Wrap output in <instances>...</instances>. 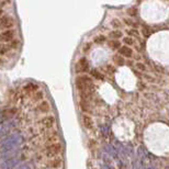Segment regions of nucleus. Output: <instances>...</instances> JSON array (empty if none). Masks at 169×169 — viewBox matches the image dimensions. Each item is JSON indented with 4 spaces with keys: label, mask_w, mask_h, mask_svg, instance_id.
<instances>
[{
    "label": "nucleus",
    "mask_w": 169,
    "mask_h": 169,
    "mask_svg": "<svg viewBox=\"0 0 169 169\" xmlns=\"http://www.w3.org/2000/svg\"><path fill=\"white\" fill-rule=\"evenodd\" d=\"M62 151V145L59 143H53L46 148V155L48 157H56Z\"/></svg>",
    "instance_id": "nucleus-1"
},
{
    "label": "nucleus",
    "mask_w": 169,
    "mask_h": 169,
    "mask_svg": "<svg viewBox=\"0 0 169 169\" xmlns=\"http://www.w3.org/2000/svg\"><path fill=\"white\" fill-rule=\"evenodd\" d=\"M14 25V20L11 17H1L0 18V30H10Z\"/></svg>",
    "instance_id": "nucleus-2"
},
{
    "label": "nucleus",
    "mask_w": 169,
    "mask_h": 169,
    "mask_svg": "<svg viewBox=\"0 0 169 169\" xmlns=\"http://www.w3.org/2000/svg\"><path fill=\"white\" fill-rule=\"evenodd\" d=\"M75 69H76V72H89V62H88L87 58H80V59L78 60V63L76 64L75 66Z\"/></svg>",
    "instance_id": "nucleus-3"
},
{
    "label": "nucleus",
    "mask_w": 169,
    "mask_h": 169,
    "mask_svg": "<svg viewBox=\"0 0 169 169\" xmlns=\"http://www.w3.org/2000/svg\"><path fill=\"white\" fill-rule=\"evenodd\" d=\"M14 39V31L13 30H6L0 32V42L8 43L11 42Z\"/></svg>",
    "instance_id": "nucleus-4"
},
{
    "label": "nucleus",
    "mask_w": 169,
    "mask_h": 169,
    "mask_svg": "<svg viewBox=\"0 0 169 169\" xmlns=\"http://www.w3.org/2000/svg\"><path fill=\"white\" fill-rule=\"evenodd\" d=\"M119 55L122 56V57H126V58H130L133 56V49L129 46H121L119 48Z\"/></svg>",
    "instance_id": "nucleus-5"
},
{
    "label": "nucleus",
    "mask_w": 169,
    "mask_h": 169,
    "mask_svg": "<svg viewBox=\"0 0 169 169\" xmlns=\"http://www.w3.org/2000/svg\"><path fill=\"white\" fill-rule=\"evenodd\" d=\"M82 123H84V126L88 130H90L94 127V121L91 119L90 115L88 114H84L82 115Z\"/></svg>",
    "instance_id": "nucleus-6"
},
{
    "label": "nucleus",
    "mask_w": 169,
    "mask_h": 169,
    "mask_svg": "<svg viewBox=\"0 0 169 169\" xmlns=\"http://www.w3.org/2000/svg\"><path fill=\"white\" fill-rule=\"evenodd\" d=\"M55 123V118L54 116H52V115H47L46 118H44L42 120V124L46 129H51Z\"/></svg>",
    "instance_id": "nucleus-7"
},
{
    "label": "nucleus",
    "mask_w": 169,
    "mask_h": 169,
    "mask_svg": "<svg viewBox=\"0 0 169 169\" xmlns=\"http://www.w3.org/2000/svg\"><path fill=\"white\" fill-rule=\"evenodd\" d=\"M48 165H49V167L53 169H58L62 167V165H63V161H62V159L60 158H57V157H55V158H52L51 160H49V163H48Z\"/></svg>",
    "instance_id": "nucleus-8"
},
{
    "label": "nucleus",
    "mask_w": 169,
    "mask_h": 169,
    "mask_svg": "<svg viewBox=\"0 0 169 169\" xmlns=\"http://www.w3.org/2000/svg\"><path fill=\"white\" fill-rule=\"evenodd\" d=\"M89 72H90L91 77H94V79H98V80H103V79H104V76H103L99 70L91 69V70H89Z\"/></svg>",
    "instance_id": "nucleus-9"
},
{
    "label": "nucleus",
    "mask_w": 169,
    "mask_h": 169,
    "mask_svg": "<svg viewBox=\"0 0 169 169\" xmlns=\"http://www.w3.org/2000/svg\"><path fill=\"white\" fill-rule=\"evenodd\" d=\"M122 35H123V33H122L120 30H113L109 34V36H110L112 40H116V41H119V39H121Z\"/></svg>",
    "instance_id": "nucleus-10"
},
{
    "label": "nucleus",
    "mask_w": 169,
    "mask_h": 169,
    "mask_svg": "<svg viewBox=\"0 0 169 169\" xmlns=\"http://www.w3.org/2000/svg\"><path fill=\"white\" fill-rule=\"evenodd\" d=\"M49 109H51V107H49V103H48L47 101H43V102L39 106V110L41 112H43V113L48 112L49 111Z\"/></svg>",
    "instance_id": "nucleus-11"
},
{
    "label": "nucleus",
    "mask_w": 169,
    "mask_h": 169,
    "mask_svg": "<svg viewBox=\"0 0 169 169\" xmlns=\"http://www.w3.org/2000/svg\"><path fill=\"white\" fill-rule=\"evenodd\" d=\"M142 34H143L144 37L148 39V37L151 35V29L148 27V25H143L142 27Z\"/></svg>",
    "instance_id": "nucleus-12"
},
{
    "label": "nucleus",
    "mask_w": 169,
    "mask_h": 169,
    "mask_svg": "<svg viewBox=\"0 0 169 169\" xmlns=\"http://www.w3.org/2000/svg\"><path fill=\"white\" fill-rule=\"evenodd\" d=\"M109 46L112 48V49H118L119 51V48L121 47V42L120 41H116V40H111L110 42H109Z\"/></svg>",
    "instance_id": "nucleus-13"
},
{
    "label": "nucleus",
    "mask_w": 169,
    "mask_h": 169,
    "mask_svg": "<svg viewBox=\"0 0 169 169\" xmlns=\"http://www.w3.org/2000/svg\"><path fill=\"white\" fill-rule=\"evenodd\" d=\"M113 62H114L118 66H123L124 63H125V60H124V58L122 57V56H120V55H114L113 56Z\"/></svg>",
    "instance_id": "nucleus-14"
},
{
    "label": "nucleus",
    "mask_w": 169,
    "mask_h": 169,
    "mask_svg": "<svg viewBox=\"0 0 169 169\" xmlns=\"http://www.w3.org/2000/svg\"><path fill=\"white\" fill-rule=\"evenodd\" d=\"M79 106H80L81 111H84V113H89V112L91 111L90 107H89L88 102H86V101H81V100H80V102H79Z\"/></svg>",
    "instance_id": "nucleus-15"
},
{
    "label": "nucleus",
    "mask_w": 169,
    "mask_h": 169,
    "mask_svg": "<svg viewBox=\"0 0 169 169\" xmlns=\"http://www.w3.org/2000/svg\"><path fill=\"white\" fill-rule=\"evenodd\" d=\"M124 23L126 24V25H129V27H132L133 29H136V27H137V23H136L134 20H132V19L130 18H124Z\"/></svg>",
    "instance_id": "nucleus-16"
},
{
    "label": "nucleus",
    "mask_w": 169,
    "mask_h": 169,
    "mask_svg": "<svg viewBox=\"0 0 169 169\" xmlns=\"http://www.w3.org/2000/svg\"><path fill=\"white\" fill-rule=\"evenodd\" d=\"M123 43L125 44V46L130 47L131 45H134V40L130 36H125V37H123Z\"/></svg>",
    "instance_id": "nucleus-17"
},
{
    "label": "nucleus",
    "mask_w": 169,
    "mask_h": 169,
    "mask_svg": "<svg viewBox=\"0 0 169 169\" xmlns=\"http://www.w3.org/2000/svg\"><path fill=\"white\" fill-rule=\"evenodd\" d=\"M37 86L36 84H27L25 87H24V89H25V91H29V92H31V91H35L37 90Z\"/></svg>",
    "instance_id": "nucleus-18"
},
{
    "label": "nucleus",
    "mask_w": 169,
    "mask_h": 169,
    "mask_svg": "<svg viewBox=\"0 0 169 169\" xmlns=\"http://www.w3.org/2000/svg\"><path fill=\"white\" fill-rule=\"evenodd\" d=\"M111 25L116 30V29L122 27V23H121V21L119 20V19H113V20L111 21Z\"/></svg>",
    "instance_id": "nucleus-19"
},
{
    "label": "nucleus",
    "mask_w": 169,
    "mask_h": 169,
    "mask_svg": "<svg viewBox=\"0 0 169 169\" xmlns=\"http://www.w3.org/2000/svg\"><path fill=\"white\" fill-rule=\"evenodd\" d=\"M94 42L97 44H102V43L106 42V36L104 35H98L94 37Z\"/></svg>",
    "instance_id": "nucleus-20"
},
{
    "label": "nucleus",
    "mask_w": 169,
    "mask_h": 169,
    "mask_svg": "<svg viewBox=\"0 0 169 169\" xmlns=\"http://www.w3.org/2000/svg\"><path fill=\"white\" fill-rule=\"evenodd\" d=\"M127 14L134 18L135 15H137V9L136 8H130V9H127Z\"/></svg>",
    "instance_id": "nucleus-21"
},
{
    "label": "nucleus",
    "mask_w": 169,
    "mask_h": 169,
    "mask_svg": "<svg viewBox=\"0 0 169 169\" xmlns=\"http://www.w3.org/2000/svg\"><path fill=\"white\" fill-rule=\"evenodd\" d=\"M135 66H136V68L139 70H141V72H145V70H146V66H145L143 63H141V62H137V63L135 64Z\"/></svg>",
    "instance_id": "nucleus-22"
},
{
    "label": "nucleus",
    "mask_w": 169,
    "mask_h": 169,
    "mask_svg": "<svg viewBox=\"0 0 169 169\" xmlns=\"http://www.w3.org/2000/svg\"><path fill=\"white\" fill-rule=\"evenodd\" d=\"M127 34L131 36H139V31L136 30V29H130V30H127Z\"/></svg>",
    "instance_id": "nucleus-23"
},
{
    "label": "nucleus",
    "mask_w": 169,
    "mask_h": 169,
    "mask_svg": "<svg viewBox=\"0 0 169 169\" xmlns=\"http://www.w3.org/2000/svg\"><path fill=\"white\" fill-rule=\"evenodd\" d=\"M107 69H108L110 72H115V68L112 66V65H108V66H107Z\"/></svg>",
    "instance_id": "nucleus-24"
},
{
    "label": "nucleus",
    "mask_w": 169,
    "mask_h": 169,
    "mask_svg": "<svg viewBox=\"0 0 169 169\" xmlns=\"http://www.w3.org/2000/svg\"><path fill=\"white\" fill-rule=\"evenodd\" d=\"M34 97H35V98H34V99H35V100H40V99H42L43 94H42V92H39V94H36Z\"/></svg>",
    "instance_id": "nucleus-25"
}]
</instances>
